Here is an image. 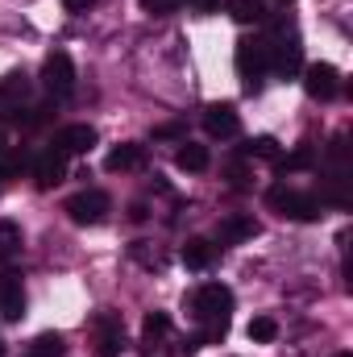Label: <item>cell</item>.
Segmentation results:
<instances>
[{"label":"cell","mask_w":353,"mask_h":357,"mask_svg":"<svg viewBox=\"0 0 353 357\" xmlns=\"http://www.w3.org/2000/svg\"><path fill=\"white\" fill-rule=\"evenodd\" d=\"M262 46H266V67H270L274 75L291 79V75L303 71V46H299V33H295L287 21H274V29H270V38H266Z\"/></svg>","instance_id":"6da1fadb"},{"label":"cell","mask_w":353,"mask_h":357,"mask_svg":"<svg viewBox=\"0 0 353 357\" xmlns=\"http://www.w3.org/2000/svg\"><path fill=\"white\" fill-rule=\"evenodd\" d=\"M229 312H233V291L225 282H204L191 295V316L204 324H229Z\"/></svg>","instance_id":"7a4b0ae2"},{"label":"cell","mask_w":353,"mask_h":357,"mask_svg":"<svg viewBox=\"0 0 353 357\" xmlns=\"http://www.w3.org/2000/svg\"><path fill=\"white\" fill-rule=\"evenodd\" d=\"M266 46L258 38H241L237 42V75H241V88L250 91H262V79H266Z\"/></svg>","instance_id":"3957f363"},{"label":"cell","mask_w":353,"mask_h":357,"mask_svg":"<svg viewBox=\"0 0 353 357\" xmlns=\"http://www.w3.org/2000/svg\"><path fill=\"white\" fill-rule=\"evenodd\" d=\"M270 208H278L287 220H316L320 216V199L308 191H291V187H270Z\"/></svg>","instance_id":"277c9868"},{"label":"cell","mask_w":353,"mask_h":357,"mask_svg":"<svg viewBox=\"0 0 353 357\" xmlns=\"http://www.w3.org/2000/svg\"><path fill=\"white\" fill-rule=\"evenodd\" d=\"M108 208H112V199L104 191H80V195L67 199V216L75 225H104L108 220Z\"/></svg>","instance_id":"5b68a950"},{"label":"cell","mask_w":353,"mask_h":357,"mask_svg":"<svg viewBox=\"0 0 353 357\" xmlns=\"http://www.w3.org/2000/svg\"><path fill=\"white\" fill-rule=\"evenodd\" d=\"M42 84H46L50 96H71V88H75V63H71V54H63V50L46 54V63H42Z\"/></svg>","instance_id":"8992f818"},{"label":"cell","mask_w":353,"mask_h":357,"mask_svg":"<svg viewBox=\"0 0 353 357\" xmlns=\"http://www.w3.org/2000/svg\"><path fill=\"white\" fill-rule=\"evenodd\" d=\"M303 91H308L312 100H333V96L341 91L337 67H333V63H308V67H303Z\"/></svg>","instance_id":"52a82bcc"},{"label":"cell","mask_w":353,"mask_h":357,"mask_svg":"<svg viewBox=\"0 0 353 357\" xmlns=\"http://www.w3.org/2000/svg\"><path fill=\"white\" fill-rule=\"evenodd\" d=\"M63 178H67V154H59V150L50 146V150H42V154L33 158V183H38L42 191L59 187Z\"/></svg>","instance_id":"ba28073f"},{"label":"cell","mask_w":353,"mask_h":357,"mask_svg":"<svg viewBox=\"0 0 353 357\" xmlns=\"http://www.w3.org/2000/svg\"><path fill=\"white\" fill-rule=\"evenodd\" d=\"M0 316L4 320L25 316V287H21V274H13V270L0 274Z\"/></svg>","instance_id":"9c48e42d"},{"label":"cell","mask_w":353,"mask_h":357,"mask_svg":"<svg viewBox=\"0 0 353 357\" xmlns=\"http://www.w3.org/2000/svg\"><path fill=\"white\" fill-rule=\"evenodd\" d=\"M96 341H100V357H121L125 349V324H121V316L117 312H104L100 320H96Z\"/></svg>","instance_id":"30bf717a"},{"label":"cell","mask_w":353,"mask_h":357,"mask_svg":"<svg viewBox=\"0 0 353 357\" xmlns=\"http://www.w3.org/2000/svg\"><path fill=\"white\" fill-rule=\"evenodd\" d=\"M91 146H96V129H91V125H67V129L54 137V150L67 154V158H75V154H91Z\"/></svg>","instance_id":"8fae6325"},{"label":"cell","mask_w":353,"mask_h":357,"mask_svg":"<svg viewBox=\"0 0 353 357\" xmlns=\"http://www.w3.org/2000/svg\"><path fill=\"white\" fill-rule=\"evenodd\" d=\"M237 108L233 104H208L204 108V129H208V137H233L237 133Z\"/></svg>","instance_id":"7c38bea8"},{"label":"cell","mask_w":353,"mask_h":357,"mask_svg":"<svg viewBox=\"0 0 353 357\" xmlns=\"http://www.w3.org/2000/svg\"><path fill=\"white\" fill-rule=\"evenodd\" d=\"M104 167H108L112 175H121V171H137V167H146V150L133 146V142H129V146H117V150L104 158Z\"/></svg>","instance_id":"4fadbf2b"},{"label":"cell","mask_w":353,"mask_h":357,"mask_svg":"<svg viewBox=\"0 0 353 357\" xmlns=\"http://www.w3.org/2000/svg\"><path fill=\"white\" fill-rule=\"evenodd\" d=\"M216 237H220V241H229V245L250 241V237H258V220H254V216H229V220H220Z\"/></svg>","instance_id":"5bb4252c"},{"label":"cell","mask_w":353,"mask_h":357,"mask_svg":"<svg viewBox=\"0 0 353 357\" xmlns=\"http://www.w3.org/2000/svg\"><path fill=\"white\" fill-rule=\"evenodd\" d=\"M167 333H171L167 312H150V316L142 320V349H146V354H154V349L167 341Z\"/></svg>","instance_id":"9a60e30c"},{"label":"cell","mask_w":353,"mask_h":357,"mask_svg":"<svg viewBox=\"0 0 353 357\" xmlns=\"http://www.w3.org/2000/svg\"><path fill=\"white\" fill-rule=\"evenodd\" d=\"M25 96H29V79L21 75V71H13V75H4L0 79V108H21L25 104Z\"/></svg>","instance_id":"2e32d148"},{"label":"cell","mask_w":353,"mask_h":357,"mask_svg":"<svg viewBox=\"0 0 353 357\" xmlns=\"http://www.w3.org/2000/svg\"><path fill=\"white\" fill-rule=\"evenodd\" d=\"M175 162L183 167V171H191V175H200V171H208V146H195V142H179V154H175Z\"/></svg>","instance_id":"e0dca14e"},{"label":"cell","mask_w":353,"mask_h":357,"mask_svg":"<svg viewBox=\"0 0 353 357\" xmlns=\"http://www.w3.org/2000/svg\"><path fill=\"white\" fill-rule=\"evenodd\" d=\"M212 258H216V250L204 241V237H191L187 245H183V266H191V270H208L212 266Z\"/></svg>","instance_id":"ac0fdd59"},{"label":"cell","mask_w":353,"mask_h":357,"mask_svg":"<svg viewBox=\"0 0 353 357\" xmlns=\"http://www.w3.org/2000/svg\"><path fill=\"white\" fill-rule=\"evenodd\" d=\"M225 8H229V17L241 21V25H258V21H266V4L262 0H229Z\"/></svg>","instance_id":"d6986e66"},{"label":"cell","mask_w":353,"mask_h":357,"mask_svg":"<svg viewBox=\"0 0 353 357\" xmlns=\"http://www.w3.org/2000/svg\"><path fill=\"white\" fill-rule=\"evenodd\" d=\"M21 254V229L13 220H0V262H13Z\"/></svg>","instance_id":"ffe728a7"},{"label":"cell","mask_w":353,"mask_h":357,"mask_svg":"<svg viewBox=\"0 0 353 357\" xmlns=\"http://www.w3.org/2000/svg\"><path fill=\"white\" fill-rule=\"evenodd\" d=\"M274 162H278V171H287V175H291V171H308V167L316 162V150H312V146H299L295 154H287V158L278 154Z\"/></svg>","instance_id":"44dd1931"},{"label":"cell","mask_w":353,"mask_h":357,"mask_svg":"<svg viewBox=\"0 0 353 357\" xmlns=\"http://www.w3.org/2000/svg\"><path fill=\"white\" fill-rule=\"evenodd\" d=\"M241 154H246V158H262V162H274V158H278V142H274V137H250V142L241 146Z\"/></svg>","instance_id":"7402d4cb"},{"label":"cell","mask_w":353,"mask_h":357,"mask_svg":"<svg viewBox=\"0 0 353 357\" xmlns=\"http://www.w3.org/2000/svg\"><path fill=\"white\" fill-rule=\"evenodd\" d=\"M63 349H67V341H63L59 333H42V337L33 341V349H29V354H33V357H63Z\"/></svg>","instance_id":"603a6c76"},{"label":"cell","mask_w":353,"mask_h":357,"mask_svg":"<svg viewBox=\"0 0 353 357\" xmlns=\"http://www.w3.org/2000/svg\"><path fill=\"white\" fill-rule=\"evenodd\" d=\"M246 333H250V341H258V345H270V341L278 337V324H274L270 316H258V320H250V328H246Z\"/></svg>","instance_id":"cb8c5ba5"},{"label":"cell","mask_w":353,"mask_h":357,"mask_svg":"<svg viewBox=\"0 0 353 357\" xmlns=\"http://www.w3.org/2000/svg\"><path fill=\"white\" fill-rule=\"evenodd\" d=\"M179 4H183V0H142V8H146L150 17H171Z\"/></svg>","instance_id":"d4e9b609"},{"label":"cell","mask_w":353,"mask_h":357,"mask_svg":"<svg viewBox=\"0 0 353 357\" xmlns=\"http://www.w3.org/2000/svg\"><path fill=\"white\" fill-rule=\"evenodd\" d=\"M204 345H208V337H204V333H191V337H183V345H179V354H183V357H191V354H200Z\"/></svg>","instance_id":"484cf974"},{"label":"cell","mask_w":353,"mask_h":357,"mask_svg":"<svg viewBox=\"0 0 353 357\" xmlns=\"http://www.w3.org/2000/svg\"><path fill=\"white\" fill-rule=\"evenodd\" d=\"M154 137H171L175 142V137H183V125H163V129H154Z\"/></svg>","instance_id":"4316f807"},{"label":"cell","mask_w":353,"mask_h":357,"mask_svg":"<svg viewBox=\"0 0 353 357\" xmlns=\"http://www.w3.org/2000/svg\"><path fill=\"white\" fill-rule=\"evenodd\" d=\"M63 4H67L71 13H88V8H91V0H63Z\"/></svg>","instance_id":"83f0119b"},{"label":"cell","mask_w":353,"mask_h":357,"mask_svg":"<svg viewBox=\"0 0 353 357\" xmlns=\"http://www.w3.org/2000/svg\"><path fill=\"white\" fill-rule=\"evenodd\" d=\"M187 4H195L200 13H212V8H216V0H187Z\"/></svg>","instance_id":"f1b7e54d"},{"label":"cell","mask_w":353,"mask_h":357,"mask_svg":"<svg viewBox=\"0 0 353 357\" xmlns=\"http://www.w3.org/2000/svg\"><path fill=\"white\" fill-rule=\"evenodd\" d=\"M4 154H8V146H4V133H0V158H4Z\"/></svg>","instance_id":"f546056e"},{"label":"cell","mask_w":353,"mask_h":357,"mask_svg":"<svg viewBox=\"0 0 353 357\" xmlns=\"http://www.w3.org/2000/svg\"><path fill=\"white\" fill-rule=\"evenodd\" d=\"M333 357H353V354H333Z\"/></svg>","instance_id":"4dcf8cb0"},{"label":"cell","mask_w":353,"mask_h":357,"mask_svg":"<svg viewBox=\"0 0 353 357\" xmlns=\"http://www.w3.org/2000/svg\"><path fill=\"white\" fill-rule=\"evenodd\" d=\"M0 357H4V341H0Z\"/></svg>","instance_id":"1f68e13d"},{"label":"cell","mask_w":353,"mask_h":357,"mask_svg":"<svg viewBox=\"0 0 353 357\" xmlns=\"http://www.w3.org/2000/svg\"><path fill=\"white\" fill-rule=\"evenodd\" d=\"M25 357H33V354H25Z\"/></svg>","instance_id":"d6a6232c"}]
</instances>
